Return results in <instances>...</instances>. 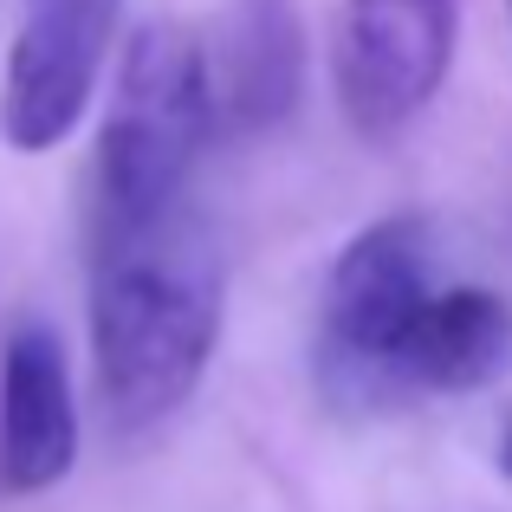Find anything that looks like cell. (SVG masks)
Instances as JSON below:
<instances>
[{
	"label": "cell",
	"instance_id": "5",
	"mask_svg": "<svg viewBox=\"0 0 512 512\" xmlns=\"http://www.w3.org/2000/svg\"><path fill=\"white\" fill-rule=\"evenodd\" d=\"M117 20H124V0H26V20L7 52V85H0L7 150H59L85 124Z\"/></svg>",
	"mask_w": 512,
	"mask_h": 512
},
{
	"label": "cell",
	"instance_id": "3",
	"mask_svg": "<svg viewBox=\"0 0 512 512\" xmlns=\"http://www.w3.org/2000/svg\"><path fill=\"white\" fill-rule=\"evenodd\" d=\"M435 292V221L383 214L344 240L325 279L318 376L338 402H396V344Z\"/></svg>",
	"mask_w": 512,
	"mask_h": 512
},
{
	"label": "cell",
	"instance_id": "7",
	"mask_svg": "<svg viewBox=\"0 0 512 512\" xmlns=\"http://www.w3.org/2000/svg\"><path fill=\"white\" fill-rule=\"evenodd\" d=\"M208 111L227 137H266L299 111L305 91V26L292 0H227L214 39H201Z\"/></svg>",
	"mask_w": 512,
	"mask_h": 512
},
{
	"label": "cell",
	"instance_id": "9",
	"mask_svg": "<svg viewBox=\"0 0 512 512\" xmlns=\"http://www.w3.org/2000/svg\"><path fill=\"white\" fill-rule=\"evenodd\" d=\"M500 474H512V422L500 428Z\"/></svg>",
	"mask_w": 512,
	"mask_h": 512
},
{
	"label": "cell",
	"instance_id": "4",
	"mask_svg": "<svg viewBox=\"0 0 512 512\" xmlns=\"http://www.w3.org/2000/svg\"><path fill=\"white\" fill-rule=\"evenodd\" d=\"M461 0H344L338 13V78L344 124L370 143H389L435 104L454 65Z\"/></svg>",
	"mask_w": 512,
	"mask_h": 512
},
{
	"label": "cell",
	"instance_id": "2",
	"mask_svg": "<svg viewBox=\"0 0 512 512\" xmlns=\"http://www.w3.org/2000/svg\"><path fill=\"white\" fill-rule=\"evenodd\" d=\"M214 137L201 39L175 20H150L124 39L98 124L91 169V234L137 227L188 195L201 143Z\"/></svg>",
	"mask_w": 512,
	"mask_h": 512
},
{
	"label": "cell",
	"instance_id": "1",
	"mask_svg": "<svg viewBox=\"0 0 512 512\" xmlns=\"http://www.w3.org/2000/svg\"><path fill=\"white\" fill-rule=\"evenodd\" d=\"M221 247L188 208L91 234V357L117 428H156L201 389L221 344Z\"/></svg>",
	"mask_w": 512,
	"mask_h": 512
},
{
	"label": "cell",
	"instance_id": "8",
	"mask_svg": "<svg viewBox=\"0 0 512 512\" xmlns=\"http://www.w3.org/2000/svg\"><path fill=\"white\" fill-rule=\"evenodd\" d=\"M512 370V305L487 286H435L396 344V396H474Z\"/></svg>",
	"mask_w": 512,
	"mask_h": 512
},
{
	"label": "cell",
	"instance_id": "6",
	"mask_svg": "<svg viewBox=\"0 0 512 512\" xmlns=\"http://www.w3.org/2000/svg\"><path fill=\"white\" fill-rule=\"evenodd\" d=\"M78 461V389L52 318H20L0 344V487L46 493Z\"/></svg>",
	"mask_w": 512,
	"mask_h": 512
}]
</instances>
